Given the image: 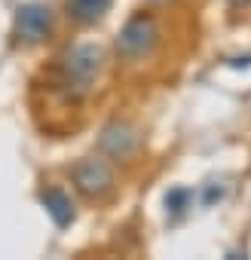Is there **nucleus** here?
<instances>
[{
	"label": "nucleus",
	"instance_id": "1",
	"mask_svg": "<svg viewBox=\"0 0 251 260\" xmlns=\"http://www.w3.org/2000/svg\"><path fill=\"white\" fill-rule=\"evenodd\" d=\"M104 68V49L98 43H77L61 58V86L71 98H83L92 92L98 74Z\"/></svg>",
	"mask_w": 251,
	"mask_h": 260
},
{
	"label": "nucleus",
	"instance_id": "2",
	"mask_svg": "<svg viewBox=\"0 0 251 260\" xmlns=\"http://www.w3.org/2000/svg\"><path fill=\"white\" fill-rule=\"evenodd\" d=\"M160 40H163V28H160L156 16H150V13H135L129 22L119 28L113 46H116V55H119V58L138 61V58L153 55V49L160 46Z\"/></svg>",
	"mask_w": 251,
	"mask_h": 260
},
{
	"label": "nucleus",
	"instance_id": "3",
	"mask_svg": "<svg viewBox=\"0 0 251 260\" xmlns=\"http://www.w3.org/2000/svg\"><path fill=\"white\" fill-rule=\"evenodd\" d=\"M71 181L86 199H104L113 190V169L101 156H83V159L74 162Z\"/></svg>",
	"mask_w": 251,
	"mask_h": 260
},
{
	"label": "nucleus",
	"instance_id": "4",
	"mask_svg": "<svg viewBox=\"0 0 251 260\" xmlns=\"http://www.w3.org/2000/svg\"><path fill=\"white\" fill-rule=\"evenodd\" d=\"M52 28H55V13L49 4H40V0H31V4H22L16 10V37L22 43H43L52 37Z\"/></svg>",
	"mask_w": 251,
	"mask_h": 260
},
{
	"label": "nucleus",
	"instance_id": "5",
	"mask_svg": "<svg viewBox=\"0 0 251 260\" xmlns=\"http://www.w3.org/2000/svg\"><path fill=\"white\" fill-rule=\"evenodd\" d=\"M98 150L110 159H132L138 156L141 150V132L132 125V122H122V119H113L101 128V135H98Z\"/></svg>",
	"mask_w": 251,
	"mask_h": 260
},
{
	"label": "nucleus",
	"instance_id": "6",
	"mask_svg": "<svg viewBox=\"0 0 251 260\" xmlns=\"http://www.w3.org/2000/svg\"><path fill=\"white\" fill-rule=\"evenodd\" d=\"M40 205L46 208V214L52 217V223H55L58 230L71 226L74 217H77L74 202H71V196H68L61 187H46V190H40Z\"/></svg>",
	"mask_w": 251,
	"mask_h": 260
},
{
	"label": "nucleus",
	"instance_id": "7",
	"mask_svg": "<svg viewBox=\"0 0 251 260\" xmlns=\"http://www.w3.org/2000/svg\"><path fill=\"white\" fill-rule=\"evenodd\" d=\"M113 7V0H68V16L77 22V25H95L101 22Z\"/></svg>",
	"mask_w": 251,
	"mask_h": 260
},
{
	"label": "nucleus",
	"instance_id": "8",
	"mask_svg": "<svg viewBox=\"0 0 251 260\" xmlns=\"http://www.w3.org/2000/svg\"><path fill=\"white\" fill-rule=\"evenodd\" d=\"M190 202H193V190H187V187H175L172 193H166V211H172V214H184L190 208Z\"/></svg>",
	"mask_w": 251,
	"mask_h": 260
},
{
	"label": "nucleus",
	"instance_id": "9",
	"mask_svg": "<svg viewBox=\"0 0 251 260\" xmlns=\"http://www.w3.org/2000/svg\"><path fill=\"white\" fill-rule=\"evenodd\" d=\"M221 196H224V190L211 184V187H205V193H202V202H205V205H211V202H217Z\"/></svg>",
	"mask_w": 251,
	"mask_h": 260
},
{
	"label": "nucleus",
	"instance_id": "10",
	"mask_svg": "<svg viewBox=\"0 0 251 260\" xmlns=\"http://www.w3.org/2000/svg\"><path fill=\"white\" fill-rule=\"evenodd\" d=\"M227 4H230L233 10H248V7H251V0H227Z\"/></svg>",
	"mask_w": 251,
	"mask_h": 260
},
{
	"label": "nucleus",
	"instance_id": "11",
	"mask_svg": "<svg viewBox=\"0 0 251 260\" xmlns=\"http://www.w3.org/2000/svg\"><path fill=\"white\" fill-rule=\"evenodd\" d=\"M230 64H233V68H251V55H245V58H233Z\"/></svg>",
	"mask_w": 251,
	"mask_h": 260
},
{
	"label": "nucleus",
	"instance_id": "12",
	"mask_svg": "<svg viewBox=\"0 0 251 260\" xmlns=\"http://www.w3.org/2000/svg\"><path fill=\"white\" fill-rule=\"evenodd\" d=\"M150 4H166V0H150Z\"/></svg>",
	"mask_w": 251,
	"mask_h": 260
}]
</instances>
